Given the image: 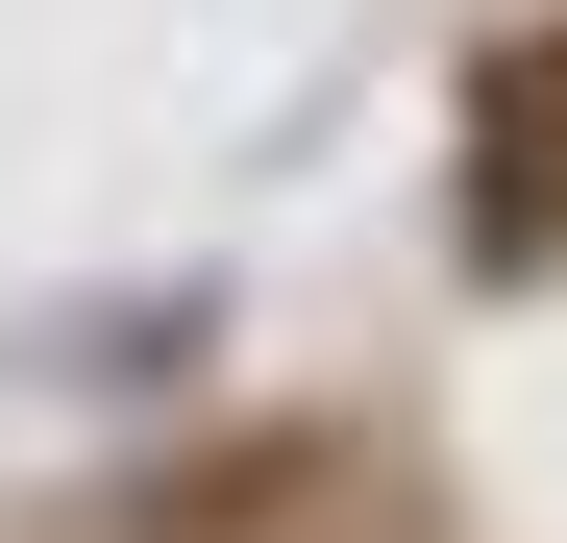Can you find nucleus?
I'll use <instances>...</instances> for the list:
<instances>
[{"mask_svg":"<svg viewBox=\"0 0 567 543\" xmlns=\"http://www.w3.org/2000/svg\"><path fill=\"white\" fill-rule=\"evenodd\" d=\"M543 198H567V50L494 74V247H543Z\"/></svg>","mask_w":567,"mask_h":543,"instance_id":"1","label":"nucleus"}]
</instances>
